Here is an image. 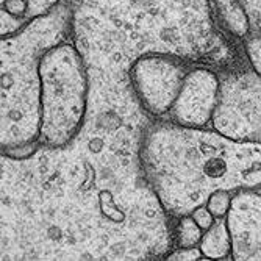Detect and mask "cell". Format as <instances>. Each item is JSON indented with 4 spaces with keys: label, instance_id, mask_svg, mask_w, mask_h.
Returning a JSON list of instances; mask_svg holds the SVG:
<instances>
[{
    "label": "cell",
    "instance_id": "cell-10",
    "mask_svg": "<svg viewBox=\"0 0 261 261\" xmlns=\"http://www.w3.org/2000/svg\"><path fill=\"white\" fill-rule=\"evenodd\" d=\"M238 4L241 5L250 22V32L252 29H261V0H238Z\"/></svg>",
    "mask_w": 261,
    "mask_h": 261
},
{
    "label": "cell",
    "instance_id": "cell-9",
    "mask_svg": "<svg viewBox=\"0 0 261 261\" xmlns=\"http://www.w3.org/2000/svg\"><path fill=\"white\" fill-rule=\"evenodd\" d=\"M63 0H27V13H25V22L29 23L33 19H38L41 16L49 14L54 11Z\"/></svg>",
    "mask_w": 261,
    "mask_h": 261
},
{
    "label": "cell",
    "instance_id": "cell-11",
    "mask_svg": "<svg viewBox=\"0 0 261 261\" xmlns=\"http://www.w3.org/2000/svg\"><path fill=\"white\" fill-rule=\"evenodd\" d=\"M211 2H213V7L216 8L218 16L221 19H228L241 10V5L238 4V0H211Z\"/></svg>",
    "mask_w": 261,
    "mask_h": 261
},
{
    "label": "cell",
    "instance_id": "cell-7",
    "mask_svg": "<svg viewBox=\"0 0 261 261\" xmlns=\"http://www.w3.org/2000/svg\"><path fill=\"white\" fill-rule=\"evenodd\" d=\"M230 202V191H227V189H216V191H213L208 196L206 206L211 211V215L215 216V219H224L228 215Z\"/></svg>",
    "mask_w": 261,
    "mask_h": 261
},
{
    "label": "cell",
    "instance_id": "cell-5",
    "mask_svg": "<svg viewBox=\"0 0 261 261\" xmlns=\"http://www.w3.org/2000/svg\"><path fill=\"white\" fill-rule=\"evenodd\" d=\"M199 249L206 259H222L228 256L231 250V240L227 218L218 219L211 228L203 233Z\"/></svg>",
    "mask_w": 261,
    "mask_h": 261
},
{
    "label": "cell",
    "instance_id": "cell-13",
    "mask_svg": "<svg viewBox=\"0 0 261 261\" xmlns=\"http://www.w3.org/2000/svg\"><path fill=\"white\" fill-rule=\"evenodd\" d=\"M199 258H203V255L200 249H196V247L178 249L168 256V259H199Z\"/></svg>",
    "mask_w": 261,
    "mask_h": 261
},
{
    "label": "cell",
    "instance_id": "cell-1",
    "mask_svg": "<svg viewBox=\"0 0 261 261\" xmlns=\"http://www.w3.org/2000/svg\"><path fill=\"white\" fill-rule=\"evenodd\" d=\"M41 135L47 147H64L79 135L88 107V75L82 54L69 42H57L39 58Z\"/></svg>",
    "mask_w": 261,
    "mask_h": 261
},
{
    "label": "cell",
    "instance_id": "cell-8",
    "mask_svg": "<svg viewBox=\"0 0 261 261\" xmlns=\"http://www.w3.org/2000/svg\"><path fill=\"white\" fill-rule=\"evenodd\" d=\"M244 49H246V55L250 61L252 69L261 79V29L253 30V33L246 41Z\"/></svg>",
    "mask_w": 261,
    "mask_h": 261
},
{
    "label": "cell",
    "instance_id": "cell-3",
    "mask_svg": "<svg viewBox=\"0 0 261 261\" xmlns=\"http://www.w3.org/2000/svg\"><path fill=\"white\" fill-rule=\"evenodd\" d=\"M189 74L181 58L169 54H147L132 66V80L138 97L152 114L172 110Z\"/></svg>",
    "mask_w": 261,
    "mask_h": 261
},
{
    "label": "cell",
    "instance_id": "cell-6",
    "mask_svg": "<svg viewBox=\"0 0 261 261\" xmlns=\"http://www.w3.org/2000/svg\"><path fill=\"white\" fill-rule=\"evenodd\" d=\"M203 230L197 225L193 216H183L177 225V247L188 249L200 244Z\"/></svg>",
    "mask_w": 261,
    "mask_h": 261
},
{
    "label": "cell",
    "instance_id": "cell-2",
    "mask_svg": "<svg viewBox=\"0 0 261 261\" xmlns=\"http://www.w3.org/2000/svg\"><path fill=\"white\" fill-rule=\"evenodd\" d=\"M213 122L230 139L261 142V79L253 69H243L221 82Z\"/></svg>",
    "mask_w": 261,
    "mask_h": 261
},
{
    "label": "cell",
    "instance_id": "cell-4",
    "mask_svg": "<svg viewBox=\"0 0 261 261\" xmlns=\"http://www.w3.org/2000/svg\"><path fill=\"white\" fill-rule=\"evenodd\" d=\"M219 77L210 69H191L172 107V117L189 128H200L215 116L219 100Z\"/></svg>",
    "mask_w": 261,
    "mask_h": 261
},
{
    "label": "cell",
    "instance_id": "cell-12",
    "mask_svg": "<svg viewBox=\"0 0 261 261\" xmlns=\"http://www.w3.org/2000/svg\"><path fill=\"white\" fill-rule=\"evenodd\" d=\"M191 216H193V219L197 222V225H199L203 231H206L208 228H211V225L215 224V216L211 215V211L208 210L206 205H199V206H196V208L193 210V213H191Z\"/></svg>",
    "mask_w": 261,
    "mask_h": 261
}]
</instances>
